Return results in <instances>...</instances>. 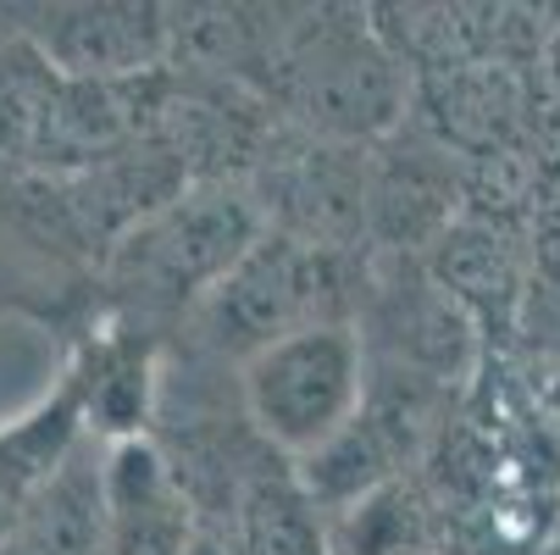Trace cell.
<instances>
[{
	"mask_svg": "<svg viewBox=\"0 0 560 555\" xmlns=\"http://www.w3.org/2000/svg\"><path fill=\"white\" fill-rule=\"evenodd\" d=\"M267 240V217L250 178H211L184 189L173 206L144 217L106 256L112 289L150 316L200 311L217 284Z\"/></svg>",
	"mask_w": 560,
	"mask_h": 555,
	"instance_id": "obj_2",
	"label": "cell"
},
{
	"mask_svg": "<svg viewBox=\"0 0 560 555\" xmlns=\"http://www.w3.org/2000/svg\"><path fill=\"white\" fill-rule=\"evenodd\" d=\"M267 101L305 139L372 150L411 123L417 78L383 45L372 7H305L289 12Z\"/></svg>",
	"mask_w": 560,
	"mask_h": 555,
	"instance_id": "obj_1",
	"label": "cell"
},
{
	"mask_svg": "<svg viewBox=\"0 0 560 555\" xmlns=\"http://www.w3.org/2000/svg\"><path fill=\"white\" fill-rule=\"evenodd\" d=\"M200 511L184 472L155 439H106L101 450V555H184Z\"/></svg>",
	"mask_w": 560,
	"mask_h": 555,
	"instance_id": "obj_8",
	"label": "cell"
},
{
	"mask_svg": "<svg viewBox=\"0 0 560 555\" xmlns=\"http://www.w3.org/2000/svg\"><path fill=\"white\" fill-rule=\"evenodd\" d=\"M422 267L471 316L477 334H483L489 345H516L527 300H533V284H538L522 233L460 217L444 240L422 256Z\"/></svg>",
	"mask_w": 560,
	"mask_h": 555,
	"instance_id": "obj_10",
	"label": "cell"
},
{
	"mask_svg": "<svg viewBox=\"0 0 560 555\" xmlns=\"http://www.w3.org/2000/svg\"><path fill=\"white\" fill-rule=\"evenodd\" d=\"M366 273L372 267H355V256L345 251H316L267 228V240L217 284L195 323L217 350H233L245 361L261 345L311 323H361L366 300L350 294V284H366Z\"/></svg>",
	"mask_w": 560,
	"mask_h": 555,
	"instance_id": "obj_4",
	"label": "cell"
},
{
	"mask_svg": "<svg viewBox=\"0 0 560 555\" xmlns=\"http://www.w3.org/2000/svg\"><path fill=\"white\" fill-rule=\"evenodd\" d=\"M533 95H538V150H560V18L533 61Z\"/></svg>",
	"mask_w": 560,
	"mask_h": 555,
	"instance_id": "obj_12",
	"label": "cell"
},
{
	"mask_svg": "<svg viewBox=\"0 0 560 555\" xmlns=\"http://www.w3.org/2000/svg\"><path fill=\"white\" fill-rule=\"evenodd\" d=\"M544 555H560V539H555V544H549V550H544Z\"/></svg>",
	"mask_w": 560,
	"mask_h": 555,
	"instance_id": "obj_13",
	"label": "cell"
},
{
	"mask_svg": "<svg viewBox=\"0 0 560 555\" xmlns=\"http://www.w3.org/2000/svg\"><path fill=\"white\" fill-rule=\"evenodd\" d=\"M411 117L460 162H483V155L538 144V95H533V67H500L477 61L444 78L417 84Z\"/></svg>",
	"mask_w": 560,
	"mask_h": 555,
	"instance_id": "obj_9",
	"label": "cell"
},
{
	"mask_svg": "<svg viewBox=\"0 0 560 555\" xmlns=\"http://www.w3.org/2000/svg\"><path fill=\"white\" fill-rule=\"evenodd\" d=\"M555 162H560V150H555Z\"/></svg>",
	"mask_w": 560,
	"mask_h": 555,
	"instance_id": "obj_14",
	"label": "cell"
},
{
	"mask_svg": "<svg viewBox=\"0 0 560 555\" xmlns=\"http://www.w3.org/2000/svg\"><path fill=\"white\" fill-rule=\"evenodd\" d=\"M18 39L56 72L84 84H117L173 67V7L155 0H67L18 7Z\"/></svg>",
	"mask_w": 560,
	"mask_h": 555,
	"instance_id": "obj_6",
	"label": "cell"
},
{
	"mask_svg": "<svg viewBox=\"0 0 560 555\" xmlns=\"http://www.w3.org/2000/svg\"><path fill=\"white\" fill-rule=\"evenodd\" d=\"M460 222V155L444 150L417 117L372 144L366 256L422 262Z\"/></svg>",
	"mask_w": 560,
	"mask_h": 555,
	"instance_id": "obj_7",
	"label": "cell"
},
{
	"mask_svg": "<svg viewBox=\"0 0 560 555\" xmlns=\"http://www.w3.org/2000/svg\"><path fill=\"white\" fill-rule=\"evenodd\" d=\"M50 78L56 72L23 39H18V56H0V173H23Z\"/></svg>",
	"mask_w": 560,
	"mask_h": 555,
	"instance_id": "obj_11",
	"label": "cell"
},
{
	"mask_svg": "<svg viewBox=\"0 0 560 555\" xmlns=\"http://www.w3.org/2000/svg\"><path fill=\"white\" fill-rule=\"evenodd\" d=\"M261 217L272 233L316 251H366V200H372V150L323 144L278 128L250 173Z\"/></svg>",
	"mask_w": 560,
	"mask_h": 555,
	"instance_id": "obj_5",
	"label": "cell"
},
{
	"mask_svg": "<svg viewBox=\"0 0 560 555\" xmlns=\"http://www.w3.org/2000/svg\"><path fill=\"white\" fill-rule=\"evenodd\" d=\"M372 389V350L361 323H311L238 361L245 417L267 450L305 461L350 428Z\"/></svg>",
	"mask_w": 560,
	"mask_h": 555,
	"instance_id": "obj_3",
	"label": "cell"
}]
</instances>
